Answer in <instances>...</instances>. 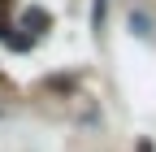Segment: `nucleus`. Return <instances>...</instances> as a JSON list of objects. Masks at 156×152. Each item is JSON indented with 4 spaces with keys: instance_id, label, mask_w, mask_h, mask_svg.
<instances>
[{
    "instance_id": "2",
    "label": "nucleus",
    "mask_w": 156,
    "mask_h": 152,
    "mask_svg": "<svg viewBox=\"0 0 156 152\" xmlns=\"http://www.w3.org/2000/svg\"><path fill=\"white\" fill-rule=\"evenodd\" d=\"M130 31L134 35H152V17L147 13H130Z\"/></svg>"
},
{
    "instance_id": "3",
    "label": "nucleus",
    "mask_w": 156,
    "mask_h": 152,
    "mask_svg": "<svg viewBox=\"0 0 156 152\" xmlns=\"http://www.w3.org/2000/svg\"><path fill=\"white\" fill-rule=\"evenodd\" d=\"M0 39H9V22H0Z\"/></svg>"
},
{
    "instance_id": "1",
    "label": "nucleus",
    "mask_w": 156,
    "mask_h": 152,
    "mask_svg": "<svg viewBox=\"0 0 156 152\" xmlns=\"http://www.w3.org/2000/svg\"><path fill=\"white\" fill-rule=\"evenodd\" d=\"M104 17H108V0H91V26L95 31L104 26Z\"/></svg>"
}]
</instances>
